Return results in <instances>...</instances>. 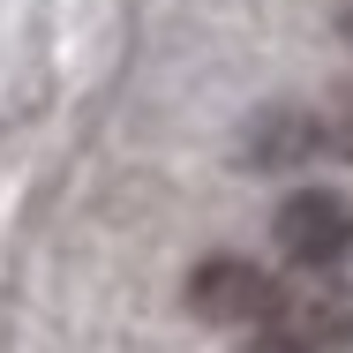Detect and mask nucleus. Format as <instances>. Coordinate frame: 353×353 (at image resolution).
Listing matches in <instances>:
<instances>
[{"label": "nucleus", "instance_id": "obj_1", "mask_svg": "<svg viewBox=\"0 0 353 353\" xmlns=\"http://www.w3.org/2000/svg\"><path fill=\"white\" fill-rule=\"evenodd\" d=\"M271 233H279V248L301 271H331V263L353 256V211H346V196H331V188L285 196L279 218H271Z\"/></svg>", "mask_w": 353, "mask_h": 353}, {"label": "nucleus", "instance_id": "obj_2", "mask_svg": "<svg viewBox=\"0 0 353 353\" xmlns=\"http://www.w3.org/2000/svg\"><path fill=\"white\" fill-rule=\"evenodd\" d=\"M188 308H196L203 323H271L285 308V293L271 285V271H256V263H241V256H211V263H196V279H188Z\"/></svg>", "mask_w": 353, "mask_h": 353}, {"label": "nucleus", "instance_id": "obj_3", "mask_svg": "<svg viewBox=\"0 0 353 353\" xmlns=\"http://www.w3.org/2000/svg\"><path fill=\"white\" fill-rule=\"evenodd\" d=\"M353 339V301H331V293H301L285 301L279 316L263 323V339L248 353H331Z\"/></svg>", "mask_w": 353, "mask_h": 353}]
</instances>
